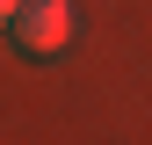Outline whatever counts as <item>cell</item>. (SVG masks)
<instances>
[{
	"instance_id": "6da1fadb",
	"label": "cell",
	"mask_w": 152,
	"mask_h": 145,
	"mask_svg": "<svg viewBox=\"0 0 152 145\" xmlns=\"http://www.w3.org/2000/svg\"><path fill=\"white\" fill-rule=\"evenodd\" d=\"M7 36L29 51V58H58L65 36H72V15H65V0H22L15 22H7Z\"/></svg>"
},
{
	"instance_id": "7a4b0ae2",
	"label": "cell",
	"mask_w": 152,
	"mask_h": 145,
	"mask_svg": "<svg viewBox=\"0 0 152 145\" xmlns=\"http://www.w3.org/2000/svg\"><path fill=\"white\" fill-rule=\"evenodd\" d=\"M15 7H22V0H0V29H7V22H15Z\"/></svg>"
}]
</instances>
